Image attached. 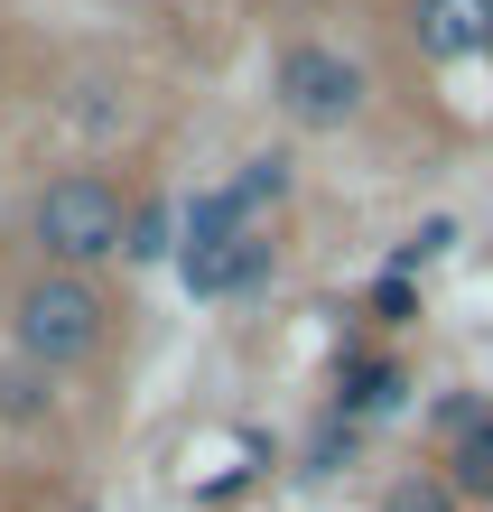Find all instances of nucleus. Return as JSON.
I'll list each match as a JSON object with an SVG mask.
<instances>
[{"instance_id": "nucleus-1", "label": "nucleus", "mask_w": 493, "mask_h": 512, "mask_svg": "<svg viewBox=\"0 0 493 512\" xmlns=\"http://www.w3.org/2000/svg\"><path fill=\"white\" fill-rule=\"evenodd\" d=\"M0 326H10V354L38 373H94L112 364L121 345V298L103 270H28V280L10 289V308H0Z\"/></svg>"}, {"instance_id": "nucleus-2", "label": "nucleus", "mask_w": 493, "mask_h": 512, "mask_svg": "<svg viewBox=\"0 0 493 512\" xmlns=\"http://www.w3.org/2000/svg\"><path fill=\"white\" fill-rule=\"evenodd\" d=\"M121 224H131V187L112 168H56L28 196V252L38 270H103L121 261Z\"/></svg>"}, {"instance_id": "nucleus-3", "label": "nucleus", "mask_w": 493, "mask_h": 512, "mask_svg": "<svg viewBox=\"0 0 493 512\" xmlns=\"http://www.w3.org/2000/svg\"><path fill=\"white\" fill-rule=\"evenodd\" d=\"M270 94H280V112L298 131H345V122H363V103H373V75H363L345 47L298 38V47H280V66H270Z\"/></svg>"}, {"instance_id": "nucleus-4", "label": "nucleus", "mask_w": 493, "mask_h": 512, "mask_svg": "<svg viewBox=\"0 0 493 512\" xmlns=\"http://www.w3.org/2000/svg\"><path fill=\"white\" fill-rule=\"evenodd\" d=\"M252 233V215L224 196V187H205V196H177V280H187V298H214V280H224V261L233 243Z\"/></svg>"}, {"instance_id": "nucleus-5", "label": "nucleus", "mask_w": 493, "mask_h": 512, "mask_svg": "<svg viewBox=\"0 0 493 512\" xmlns=\"http://www.w3.org/2000/svg\"><path fill=\"white\" fill-rule=\"evenodd\" d=\"M410 38H419L428 66L493 56V0H410Z\"/></svg>"}, {"instance_id": "nucleus-6", "label": "nucleus", "mask_w": 493, "mask_h": 512, "mask_svg": "<svg viewBox=\"0 0 493 512\" xmlns=\"http://www.w3.org/2000/svg\"><path fill=\"white\" fill-rule=\"evenodd\" d=\"M410 401V373L391 364V354H345V373H335V419H354V429H373Z\"/></svg>"}, {"instance_id": "nucleus-7", "label": "nucleus", "mask_w": 493, "mask_h": 512, "mask_svg": "<svg viewBox=\"0 0 493 512\" xmlns=\"http://www.w3.org/2000/svg\"><path fill=\"white\" fill-rule=\"evenodd\" d=\"M66 419V391H56V373L19 364V354H0V429H56Z\"/></svg>"}, {"instance_id": "nucleus-8", "label": "nucleus", "mask_w": 493, "mask_h": 512, "mask_svg": "<svg viewBox=\"0 0 493 512\" xmlns=\"http://www.w3.org/2000/svg\"><path fill=\"white\" fill-rule=\"evenodd\" d=\"M121 261H131V270L177 261V196H168V187H159V196H131V224H121Z\"/></svg>"}, {"instance_id": "nucleus-9", "label": "nucleus", "mask_w": 493, "mask_h": 512, "mask_svg": "<svg viewBox=\"0 0 493 512\" xmlns=\"http://www.w3.org/2000/svg\"><path fill=\"white\" fill-rule=\"evenodd\" d=\"M447 494L456 503H493V410L447 438Z\"/></svg>"}, {"instance_id": "nucleus-10", "label": "nucleus", "mask_w": 493, "mask_h": 512, "mask_svg": "<svg viewBox=\"0 0 493 512\" xmlns=\"http://www.w3.org/2000/svg\"><path fill=\"white\" fill-rule=\"evenodd\" d=\"M270 270H280L270 233H242V243H233V261H224V280H214V298H261V289H270Z\"/></svg>"}, {"instance_id": "nucleus-11", "label": "nucleus", "mask_w": 493, "mask_h": 512, "mask_svg": "<svg viewBox=\"0 0 493 512\" xmlns=\"http://www.w3.org/2000/svg\"><path fill=\"white\" fill-rule=\"evenodd\" d=\"M224 196L242 205V215H261V205H280V196H289V149H261V159H242V177H233Z\"/></svg>"}, {"instance_id": "nucleus-12", "label": "nucleus", "mask_w": 493, "mask_h": 512, "mask_svg": "<svg viewBox=\"0 0 493 512\" xmlns=\"http://www.w3.org/2000/svg\"><path fill=\"white\" fill-rule=\"evenodd\" d=\"M354 438H363L354 419H335V410H326V419H317V438H307V466H298V475H345V466H354Z\"/></svg>"}, {"instance_id": "nucleus-13", "label": "nucleus", "mask_w": 493, "mask_h": 512, "mask_svg": "<svg viewBox=\"0 0 493 512\" xmlns=\"http://www.w3.org/2000/svg\"><path fill=\"white\" fill-rule=\"evenodd\" d=\"M363 317H373V326H410V317H419V289L400 280V270H382V280L363 289Z\"/></svg>"}, {"instance_id": "nucleus-14", "label": "nucleus", "mask_w": 493, "mask_h": 512, "mask_svg": "<svg viewBox=\"0 0 493 512\" xmlns=\"http://www.w3.org/2000/svg\"><path fill=\"white\" fill-rule=\"evenodd\" d=\"M382 512H456V494H447V475H400L382 494Z\"/></svg>"}, {"instance_id": "nucleus-15", "label": "nucleus", "mask_w": 493, "mask_h": 512, "mask_svg": "<svg viewBox=\"0 0 493 512\" xmlns=\"http://www.w3.org/2000/svg\"><path fill=\"white\" fill-rule=\"evenodd\" d=\"M447 243H456V224L438 215V224H419V233H410V243H400V252H391V270H400V280H410V270H419V261H438Z\"/></svg>"}, {"instance_id": "nucleus-16", "label": "nucleus", "mask_w": 493, "mask_h": 512, "mask_svg": "<svg viewBox=\"0 0 493 512\" xmlns=\"http://www.w3.org/2000/svg\"><path fill=\"white\" fill-rule=\"evenodd\" d=\"M66 512H94V503H66Z\"/></svg>"}]
</instances>
